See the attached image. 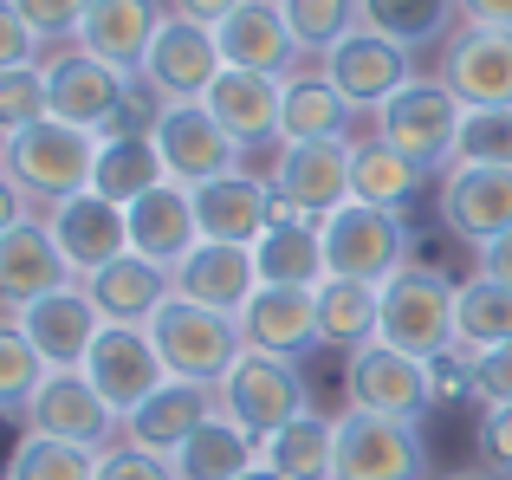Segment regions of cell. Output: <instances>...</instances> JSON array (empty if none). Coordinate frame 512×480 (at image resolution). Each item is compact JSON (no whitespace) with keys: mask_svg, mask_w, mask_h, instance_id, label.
Masks as SVG:
<instances>
[{"mask_svg":"<svg viewBox=\"0 0 512 480\" xmlns=\"http://www.w3.org/2000/svg\"><path fill=\"white\" fill-rule=\"evenodd\" d=\"M98 143L104 137H91V130L46 117V124H33V130H20V137L0 143V169H7V182L39 208V215H46V208L65 202V195H85L91 189Z\"/></svg>","mask_w":512,"mask_h":480,"instance_id":"6da1fadb","label":"cell"},{"mask_svg":"<svg viewBox=\"0 0 512 480\" xmlns=\"http://www.w3.org/2000/svg\"><path fill=\"white\" fill-rule=\"evenodd\" d=\"M461 117H467V104L454 98L441 78H422L415 72L409 85L396 91V98L383 104V111L370 117V137H383L389 150H402V156H415V163L428 169V176H448L454 169V143H461Z\"/></svg>","mask_w":512,"mask_h":480,"instance_id":"7a4b0ae2","label":"cell"},{"mask_svg":"<svg viewBox=\"0 0 512 480\" xmlns=\"http://www.w3.org/2000/svg\"><path fill=\"white\" fill-rule=\"evenodd\" d=\"M454 305H461V286L448 273H435V266L409 260L383 286V331L376 338L422 357V364H435V357L454 351Z\"/></svg>","mask_w":512,"mask_h":480,"instance_id":"3957f363","label":"cell"},{"mask_svg":"<svg viewBox=\"0 0 512 480\" xmlns=\"http://www.w3.org/2000/svg\"><path fill=\"white\" fill-rule=\"evenodd\" d=\"M318 240H325V273L363 279V286H389L409 266V247H415L409 221L389 215V208H370V202H344L338 215H325Z\"/></svg>","mask_w":512,"mask_h":480,"instance_id":"277c9868","label":"cell"},{"mask_svg":"<svg viewBox=\"0 0 512 480\" xmlns=\"http://www.w3.org/2000/svg\"><path fill=\"white\" fill-rule=\"evenodd\" d=\"M156 351H163L169 377L182 383H208L221 390V377L247 357V338H240V318L227 312H208V305H188V299H169L150 325Z\"/></svg>","mask_w":512,"mask_h":480,"instance_id":"5b68a950","label":"cell"},{"mask_svg":"<svg viewBox=\"0 0 512 480\" xmlns=\"http://www.w3.org/2000/svg\"><path fill=\"white\" fill-rule=\"evenodd\" d=\"M39 72H46L52 117H59V124L91 130V137H111L117 117H124V104H130V85H137L130 72H117V65L91 59V52L72 46V39H65V46H46Z\"/></svg>","mask_w":512,"mask_h":480,"instance_id":"8992f818","label":"cell"},{"mask_svg":"<svg viewBox=\"0 0 512 480\" xmlns=\"http://www.w3.org/2000/svg\"><path fill=\"white\" fill-rule=\"evenodd\" d=\"M214 396H221V409L253 435V442L279 435L286 422H299L305 409H312L305 370L292 364V357H273V351H247V357H240V364L221 377V390H214Z\"/></svg>","mask_w":512,"mask_h":480,"instance_id":"52a82bcc","label":"cell"},{"mask_svg":"<svg viewBox=\"0 0 512 480\" xmlns=\"http://www.w3.org/2000/svg\"><path fill=\"white\" fill-rule=\"evenodd\" d=\"M331 480H428L422 422L344 409L338 416V448H331Z\"/></svg>","mask_w":512,"mask_h":480,"instance_id":"ba28073f","label":"cell"},{"mask_svg":"<svg viewBox=\"0 0 512 480\" xmlns=\"http://www.w3.org/2000/svg\"><path fill=\"white\" fill-rule=\"evenodd\" d=\"M344 396L350 409H370V416H396V422H422L435 409V370L422 357L396 351V344H363L344 357Z\"/></svg>","mask_w":512,"mask_h":480,"instance_id":"9c48e42d","label":"cell"},{"mask_svg":"<svg viewBox=\"0 0 512 480\" xmlns=\"http://www.w3.org/2000/svg\"><path fill=\"white\" fill-rule=\"evenodd\" d=\"M20 422L33 435H59V442L91 448V455L124 442V416L98 396V383H91L85 370H46V383L33 390V403H26Z\"/></svg>","mask_w":512,"mask_h":480,"instance_id":"30bf717a","label":"cell"},{"mask_svg":"<svg viewBox=\"0 0 512 480\" xmlns=\"http://www.w3.org/2000/svg\"><path fill=\"white\" fill-rule=\"evenodd\" d=\"M150 143L163 150L169 182H182V189H208V182L234 176L240 156H247L221 124H214L208 104H163V117H156V130H150Z\"/></svg>","mask_w":512,"mask_h":480,"instance_id":"8fae6325","label":"cell"},{"mask_svg":"<svg viewBox=\"0 0 512 480\" xmlns=\"http://www.w3.org/2000/svg\"><path fill=\"white\" fill-rule=\"evenodd\" d=\"M227 72L221 59V39H214V26H195L182 20V13H169L163 26H156L150 39V59H143V85L156 91L163 104H201L208 98V85Z\"/></svg>","mask_w":512,"mask_h":480,"instance_id":"7c38bea8","label":"cell"},{"mask_svg":"<svg viewBox=\"0 0 512 480\" xmlns=\"http://www.w3.org/2000/svg\"><path fill=\"white\" fill-rule=\"evenodd\" d=\"M318 65H325V78L344 91L350 104H357L363 117H376V111H383V104L415 78V52L396 46L389 33H376V26H357V33L338 39V46H331Z\"/></svg>","mask_w":512,"mask_h":480,"instance_id":"4fadbf2b","label":"cell"},{"mask_svg":"<svg viewBox=\"0 0 512 480\" xmlns=\"http://www.w3.org/2000/svg\"><path fill=\"white\" fill-rule=\"evenodd\" d=\"M435 78L467 104V111H493L512 104V33L506 26H454L448 46H441Z\"/></svg>","mask_w":512,"mask_h":480,"instance_id":"5bb4252c","label":"cell"},{"mask_svg":"<svg viewBox=\"0 0 512 480\" xmlns=\"http://www.w3.org/2000/svg\"><path fill=\"white\" fill-rule=\"evenodd\" d=\"M85 377L98 383V396L117 416H130V409H143L169 383V364H163V351H156V338L143 325H104L98 344H91V357H85Z\"/></svg>","mask_w":512,"mask_h":480,"instance_id":"9a60e30c","label":"cell"},{"mask_svg":"<svg viewBox=\"0 0 512 480\" xmlns=\"http://www.w3.org/2000/svg\"><path fill=\"white\" fill-rule=\"evenodd\" d=\"M214 39H221V59L234 65V72H260V78H279V85L312 65L305 46L292 39L279 0H247L240 13H227V20L214 26Z\"/></svg>","mask_w":512,"mask_h":480,"instance_id":"2e32d148","label":"cell"},{"mask_svg":"<svg viewBox=\"0 0 512 480\" xmlns=\"http://www.w3.org/2000/svg\"><path fill=\"white\" fill-rule=\"evenodd\" d=\"M169 279H175V299L240 318V312H247V299L260 292V260H253V247H227V240H195V247H188L182 260L169 266Z\"/></svg>","mask_w":512,"mask_h":480,"instance_id":"e0dca14e","label":"cell"},{"mask_svg":"<svg viewBox=\"0 0 512 480\" xmlns=\"http://www.w3.org/2000/svg\"><path fill=\"white\" fill-rule=\"evenodd\" d=\"M350 150H357V143H279V156L266 163V182H273L292 208L325 221L350 202Z\"/></svg>","mask_w":512,"mask_h":480,"instance_id":"ac0fdd59","label":"cell"},{"mask_svg":"<svg viewBox=\"0 0 512 480\" xmlns=\"http://www.w3.org/2000/svg\"><path fill=\"white\" fill-rule=\"evenodd\" d=\"M46 228H52V240H59L72 279H91L98 266H111L117 253H130V215L117 202H104L98 189L65 195L59 208H46Z\"/></svg>","mask_w":512,"mask_h":480,"instance_id":"d6986e66","label":"cell"},{"mask_svg":"<svg viewBox=\"0 0 512 480\" xmlns=\"http://www.w3.org/2000/svg\"><path fill=\"white\" fill-rule=\"evenodd\" d=\"M441 195V221L448 234H461L467 247H487V240L512 234V169H487V163H454L435 182Z\"/></svg>","mask_w":512,"mask_h":480,"instance_id":"ffe728a7","label":"cell"},{"mask_svg":"<svg viewBox=\"0 0 512 480\" xmlns=\"http://www.w3.org/2000/svg\"><path fill=\"white\" fill-rule=\"evenodd\" d=\"M72 286V266H65L59 240H52L46 215H26L20 228L0 234V312L20 318L26 305H39L46 292Z\"/></svg>","mask_w":512,"mask_h":480,"instance_id":"44dd1931","label":"cell"},{"mask_svg":"<svg viewBox=\"0 0 512 480\" xmlns=\"http://www.w3.org/2000/svg\"><path fill=\"white\" fill-rule=\"evenodd\" d=\"M20 331L33 338V351L46 357V370H85L91 344H98V331H104V312L91 305L85 279H72V286L46 292L39 305H26Z\"/></svg>","mask_w":512,"mask_h":480,"instance_id":"7402d4cb","label":"cell"},{"mask_svg":"<svg viewBox=\"0 0 512 480\" xmlns=\"http://www.w3.org/2000/svg\"><path fill=\"white\" fill-rule=\"evenodd\" d=\"M163 20H169V0H91L72 46H85L91 59H104V65H117V72L137 78Z\"/></svg>","mask_w":512,"mask_h":480,"instance_id":"603a6c76","label":"cell"},{"mask_svg":"<svg viewBox=\"0 0 512 480\" xmlns=\"http://www.w3.org/2000/svg\"><path fill=\"white\" fill-rule=\"evenodd\" d=\"M195 215H201V240H227V247H260V234L279 221V189L266 176H234L195 189Z\"/></svg>","mask_w":512,"mask_h":480,"instance_id":"cb8c5ba5","label":"cell"},{"mask_svg":"<svg viewBox=\"0 0 512 480\" xmlns=\"http://www.w3.org/2000/svg\"><path fill=\"white\" fill-rule=\"evenodd\" d=\"M357 117L363 111L325 78V65H305L279 98V143H357Z\"/></svg>","mask_w":512,"mask_h":480,"instance_id":"d4e9b609","label":"cell"},{"mask_svg":"<svg viewBox=\"0 0 512 480\" xmlns=\"http://www.w3.org/2000/svg\"><path fill=\"white\" fill-rule=\"evenodd\" d=\"M214 409H221V396H214L208 383L169 377L163 390L150 396V403L124 416V442H130V448H150V455H163V461H175V455H182V442L214 416Z\"/></svg>","mask_w":512,"mask_h":480,"instance_id":"484cf974","label":"cell"},{"mask_svg":"<svg viewBox=\"0 0 512 480\" xmlns=\"http://www.w3.org/2000/svg\"><path fill=\"white\" fill-rule=\"evenodd\" d=\"M279 98H286L279 78L234 72V65H227V72L208 85V98H201V104L214 111V124H221L240 150H279Z\"/></svg>","mask_w":512,"mask_h":480,"instance_id":"4316f807","label":"cell"},{"mask_svg":"<svg viewBox=\"0 0 512 480\" xmlns=\"http://www.w3.org/2000/svg\"><path fill=\"white\" fill-rule=\"evenodd\" d=\"M85 292L104 312V325H143L150 331L156 312L175 299V279H169V266L143 260V253H117L111 266H98V273L85 279Z\"/></svg>","mask_w":512,"mask_h":480,"instance_id":"83f0119b","label":"cell"},{"mask_svg":"<svg viewBox=\"0 0 512 480\" xmlns=\"http://www.w3.org/2000/svg\"><path fill=\"white\" fill-rule=\"evenodd\" d=\"M240 338H247V351H273V357L318 351V292L260 286L247 299V312H240Z\"/></svg>","mask_w":512,"mask_h":480,"instance_id":"f1b7e54d","label":"cell"},{"mask_svg":"<svg viewBox=\"0 0 512 480\" xmlns=\"http://www.w3.org/2000/svg\"><path fill=\"white\" fill-rule=\"evenodd\" d=\"M124 215H130V253H143V260H156V266H175V260H182V253L201 240L195 189H182V182L150 189L143 202H130Z\"/></svg>","mask_w":512,"mask_h":480,"instance_id":"f546056e","label":"cell"},{"mask_svg":"<svg viewBox=\"0 0 512 480\" xmlns=\"http://www.w3.org/2000/svg\"><path fill=\"white\" fill-rule=\"evenodd\" d=\"M428 182H435V176H428L415 156L389 150L383 137H357V150H350V202H370V208L402 215Z\"/></svg>","mask_w":512,"mask_h":480,"instance_id":"4dcf8cb0","label":"cell"},{"mask_svg":"<svg viewBox=\"0 0 512 480\" xmlns=\"http://www.w3.org/2000/svg\"><path fill=\"white\" fill-rule=\"evenodd\" d=\"M383 331V286H363V279H325L318 286V351H363Z\"/></svg>","mask_w":512,"mask_h":480,"instance_id":"1f68e13d","label":"cell"},{"mask_svg":"<svg viewBox=\"0 0 512 480\" xmlns=\"http://www.w3.org/2000/svg\"><path fill=\"white\" fill-rule=\"evenodd\" d=\"M247 468H260V442H253L227 409H214L182 442V455H175V474L182 480H240Z\"/></svg>","mask_w":512,"mask_h":480,"instance_id":"d6a6232c","label":"cell"},{"mask_svg":"<svg viewBox=\"0 0 512 480\" xmlns=\"http://www.w3.org/2000/svg\"><path fill=\"white\" fill-rule=\"evenodd\" d=\"M253 260H260V286H305V292H318L331 279L318 221H279V228H266L260 247H253Z\"/></svg>","mask_w":512,"mask_h":480,"instance_id":"836d02e7","label":"cell"},{"mask_svg":"<svg viewBox=\"0 0 512 480\" xmlns=\"http://www.w3.org/2000/svg\"><path fill=\"white\" fill-rule=\"evenodd\" d=\"M169 169H163V150H156L150 137H104L98 143V169H91V189L104 195V202L130 208L143 202L150 189H163Z\"/></svg>","mask_w":512,"mask_h":480,"instance_id":"e575fe53","label":"cell"},{"mask_svg":"<svg viewBox=\"0 0 512 480\" xmlns=\"http://www.w3.org/2000/svg\"><path fill=\"white\" fill-rule=\"evenodd\" d=\"M331 448H338V416L305 409L299 422H286L279 435L260 442V461L286 480H331Z\"/></svg>","mask_w":512,"mask_h":480,"instance_id":"d590c367","label":"cell"},{"mask_svg":"<svg viewBox=\"0 0 512 480\" xmlns=\"http://www.w3.org/2000/svg\"><path fill=\"white\" fill-rule=\"evenodd\" d=\"M363 26L389 33L396 46H448V33L461 26V0H363Z\"/></svg>","mask_w":512,"mask_h":480,"instance_id":"8d00e7d4","label":"cell"},{"mask_svg":"<svg viewBox=\"0 0 512 480\" xmlns=\"http://www.w3.org/2000/svg\"><path fill=\"white\" fill-rule=\"evenodd\" d=\"M454 344H461L467 357L512 344V286H500V279H480V273L467 279V286H461V305H454Z\"/></svg>","mask_w":512,"mask_h":480,"instance_id":"74e56055","label":"cell"},{"mask_svg":"<svg viewBox=\"0 0 512 480\" xmlns=\"http://www.w3.org/2000/svg\"><path fill=\"white\" fill-rule=\"evenodd\" d=\"M279 13H286L292 39L305 46V59H325L338 39H350L363 26V0H279Z\"/></svg>","mask_w":512,"mask_h":480,"instance_id":"f35d334b","label":"cell"},{"mask_svg":"<svg viewBox=\"0 0 512 480\" xmlns=\"http://www.w3.org/2000/svg\"><path fill=\"white\" fill-rule=\"evenodd\" d=\"M7 480H98V455L78 442H59V435H20L7 461Z\"/></svg>","mask_w":512,"mask_h":480,"instance_id":"ab89813d","label":"cell"},{"mask_svg":"<svg viewBox=\"0 0 512 480\" xmlns=\"http://www.w3.org/2000/svg\"><path fill=\"white\" fill-rule=\"evenodd\" d=\"M46 383V357L33 351V338L20 331V318L0 312V416H26L33 390Z\"/></svg>","mask_w":512,"mask_h":480,"instance_id":"60d3db41","label":"cell"},{"mask_svg":"<svg viewBox=\"0 0 512 480\" xmlns=\"http://www.w3.org/2000/svg\"><path fill=\"white\" fill-rule=\"evenodd\" d=\"M46 117H52V98H46V72H39V65L0 72V143L33 130V124H46Z\"/></svg>","mask_w":512,"mask_h":480,"instance_id":"b9f144b4","label":"cell"},{"mask_svg":"<svg viewBox=\"0 0 512 480\" xmlns=\"http://www.w3.org/2000/svg\"><path fill=\"white\" fill-rule=\"evenodd\" d=\"M454 163L512 169V104H493V111H467V117H461V143H454Z\"/></svg>","mask_w":512,"mask_h":480,"instance_id":"7bdbcfd3","label":"cell"},{"mask_svg":"<svg viewBox=\"0 0 512 480\" xmlns=\"http://www.w3.org/2000/svg\"><path fill=\"white\" fill-rule=\"evenodd\" d=\"M20 7V20L33 26L46 46H65V39H78V20H85L91 0H13Z\"/></svg>","mask_w":512,"mask_h":480,"instance_id":"ee69618b","label":"cell"},{"mask_svg":"<svg viewBox=\"0 0 512 480\" xmlns=\"http://www.w3.org/2000/svg\"><path fill=\"white\" fill-rule=\"evenodd\" d=\"M98 480H182V474H175V461L150 455V448L117 442V448H104V455H98Z\"/></svg>","mask_w":512,"mask_h":480,"instance_id":"f6af8a7d","label":"cell"},{"mask_svg":"<svg viewBox=\"0 0 512 480\" xmlns=\"http://www.w3.org/2000/svg\"><path fill=\"white\" fill-rule=\"evenodd\" d=\"M474 455H480V468H493V474L512 480V409H480Z\"/></svg>","mask_w":512,"mask_h":480,"instance_id":"bcb514c9","label":"cell"},{"mask_svg":"<svg viewBox=\"0 0 512 480\" xmlns=\"http://www.w3.org/2000/svg\"><path fill=\"white\" fill-rule=\"evenodd\" d=\"M39 59H46V39L20 20L13 0H0V72H13V65H39Z\"/></svg>","mask_w":512,"mask_h":480,"instance_id":"7dc6e473","label":"cell"},{"mask_svg":"<svg viewBox=\"0 0 512 480\" xmlns=\"http://www.w3.org/2000/svg\"><path fill=\"white\" fill-rule=\"evenodd\" d=\"M474 403L480 409H512V344L474 357Z\"/></svg>","mask_w":512,"mask_h":480,"instance_id":"c3c4849f","label":"cell"},{"mask_svg":"<svg viewBox=\"0 0 512 480\" xmlns=\"http://www.w3.org/2000/svg\"><path fill=\"white\" fill-rule=\"evenodd\" d=\"M474 273H480V279H500V286H512V234L487 240V247H474Z\"/></svg>","mask_w":512,"mask_h":480,"instance_id":"681fc988","label":"cell"},{"mask_svg":"<svg viewBox=\"0 0 512 480\" xmlns=\"http://www.w3.org/2000/svg\"><path fill=\"white\" fill-rule=\"evenodd\" d=\"M247 0H169V13H182V20H195V26H221L227 13H240Z\"/></svg>","mask_w":512,"mask_h":480,"instance_id":"f907efd6","label":"cell"},{"mask_svg":"<svg viewBox=\"0 0 512 480\" xmlns=\"http://www.w3.org/2000/svg\"><path fill=\"white\" fill-rule=\"evenodd\" d=\"M461 20L467 26H506L512 33V0H461Z\"/></svg>","mask_w":512,"mask_h":480,"instance_id":"816d5d0a","label":"cell"},{"mask_svg":"<svg viewBox=\"0 0 512 480\" xmlns=\"http://www.w3.org/2000/svg\"><path fill=\"white\" fill-rule=\"evenodd\" d=\"M26 215H39V208H33V202H26V195H20V189H13V182H7V176H0V234H7V228H20V221H26Z\"/></svg>","mask_w":512,"mask_h":480,"instance_id":"f5cc1de1","label":"cell"},{"mask_svg":"<svg viewBox=\"0 0 512 480\" xmlns=\"http://www.w3.org/2000/svg\"><path fill=\"white\" fill-rule=\"evenodd\" d=\"M441 480H506V474H493V468H454V474H441Z\"/></svg>","mask_w":512,"mask_h":480,"instance_id":"db71d44e","label":"cell"},{"mask_svg":"<svg viewBox=\"0 0 512 480\" xmlns=\"http://www.w3.org/2000/svg\"><path fill=\"white\" fill-rule=\"evenodd\" d=\"M240 480H286V474H273V468H266V461H260V468H247Z\"/></svg>","mask_w":512,"mask_h":480,"instance_id":"11a10c76","label":"cell"}]
</instances>
